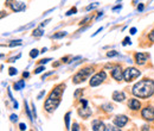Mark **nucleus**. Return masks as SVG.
Returning <instances> with one entry per match:
<instances>
[{
    "instance_id": "f257e3e1",
    "label": "nucleus",
    "mask_w": 154,
    "mask_h": 131,
    "mask_svg": "<svg viewBox=\"0 0 154 131\" xmlns=\"http://www.w3.org/2000/svg\"><path fill=\"white\" fill-rule=\"evenodd\" d=\"M132 93L141 99H147L154 94V81L151 79H143L133 86Z\"/></svg>"
},
{
    "instance_id": "f03ea898",
    "label": "nucleus",
    "mask_w": 154,
    "mask_h": 131,
    "mask_svg": "<svg viewBox=\"0 0 154 131\" xmlns=\"http://www.w3.org/2000/svg\"><path fill=\"white\" fill-rule=\"evenodd\" d=\"M91 73H93V68H91V67L83 68V69L79 70L77 74H75V76L72 77V82H74V84H81V82L85 81Z\"/></svg>"
},
{
    "instance_id": "7ed1b4c3",
    "label": "nucleus",
    "mask_w": 154,
    "mask_h": 131,
    "mask_svg": "<svg viewBox=\"0 0 154 131\" xmlns=\"http://www.w3.org/2000/svg\"><path fill=\"white\" fill-rule=\"evenodd\" d=\"M141 75V72L137 70L134 67H128L126 70H123V77L127 82H132L135 79H137Z\"/></svg>"
},
{
    "instance_id": "20e7f679",
    "label": "nucleus",
    "mask_w": 154,
    "mask_h": 131,
    "mask_svg": "<svg viewBox=\"0 0 154 131\" xmlns=\"http://www.w3.org/2000/svg\"><path fill=\"white\" fill-rule=\"evenodd\" d=\"M60 104V100H57V99H54V98H48L45 104H44V109L45 111L49 113H52L58 107V105Z\"/></svg>"
},
{
    "instance_id": "39448f33",
    "label": "nucleus",
    "mask_w": 154,
    "mask_h": 131,
    "mask_svg": "<svg viewBox=\"0 0 154 131\" xmlns=\"http://www.w3.org/2000/svg\"><path fill=\"white\" fill-rule=\"evenodd\" d=\"M106 77H107L106 72H100V73L95 74L94 76H91V79H90V81H89V85H90L91 87H96V86L101 85V84L106 80Z\"/></svg>"
},
{
    "instance_id": "423d86ee",
    "label": "nucleus",
    "mask_w": 154,
    "mask_h": 131,
    "mask_svg": "<svg viewBox=\"0 0 154 131\" xmlns=\"http://www.w3.org/2000/svg\"><path fill=\"white\" fill-rule=\"evenodd\" d=\"M141 117L147 120V122H153L154 120V107L153 106H146L141 111Z\"/></svg>"
},
{
    "instance_id": "0eeeda50",
    "label": "nucleus",
    "mask_w": 154,
    "mask_h": 131,
    "mask_svg": "<svg viewBox=\"0 0 154 131\" xmlns=\"http://www.w3.org/2000/svg\"><path fill=\"white\" fill-rule=\"evenodd\" d=\"M112 76L115 79L116 81H122L123 77V72L121 69V66H114L112 68Z\"/></svg>"
},
{
    "instance_id": "6e6552de",
    "label": "nucleus",
    "mask_w": 154,
    "mask_h": 131,
    "mask_svg": "<svg viewBox=\"0 0 154 131\" xmlns=\"http://www.w3.org/2000/svg\"><path fill=\"white\" fill-rule=\"evenodd\" d=\"M127 123H128V117L127 116L121 114V116H116L114 118V124L119 128H123Z\"/></svg>"
},
{
    "instance_id": "1a4fd4ad",
    "label": "nucleus",
    "mask_w": 154,
    "mask_h": 131,
    "mask_svg": "<svg viewBox=\"0 0 154 131\" xmlns=\"http://www.w3.org/2000/svg\"><path fill=\"white\" fill-rule=\"evenodd\" d=\"M10 7H11V10H12L13 12H21V11H25V10H26L25 4L21 2V1H13Z\"/></svg>"
},
{
    "instance_id": "9d476101",
    "label": "nucleus",
    "mask_w": 154,
    "mask_h": 131,
    "mask_svg": "<svg viewBox=\"0 0 154 131\" xmlns=\"http://www.w3.org/2000/svg\"><path fill=\"white\" fill-rule=\"evenodd\" d=\"M134 57H135L136 63H137L139 66H142V64H145V63H146L147 57H148V54H143V53H136V54L134 55Z\"/></svg>"
},
{
    "instance_id": "9b49d317",
    "label": "nucleus",
    "mask_w": 154,
    "mask_h": 131,
    "mask_svg": "<svg viewBox=\"0 0 154 131\" xmlns=\"http://www.w3.org/2000/svg\"><path fill=\"white\" fill-rule=\"evenodd\" d=\"M78 114L82 117V118H89L90 116H91V110L88 107V106H83V107H81L79 110H78Z\"/></svg>"
},
{
    "instance_id": "f8f14e48",
    "label": "nucleus",
    "mask_w": 154,
    "mask_h": 131,
    "mask_svg": "<svg viewBox=\"0 0 154 131\" xmlns=\"http://www.w3.org/2000/svg\"><path fill=\"white\" fill-rule=\"evenodd\" d=\"M93 130L95 131H104L106 130V125L100 120V119H95L93 122Z\"/></svg>"
},
{
    "instance_id": "ddd939ff",
    "label": "nucleus",
    "mask_w": 154,
    "mask_h": 131,
    "mask_svg": "<svg viewBox=\"0 0 154 131\" xmlns=\"http://www.w3.org/2000/svg\"><path fill=\"white\" fill-rule=\"evenodd\" d=\"M128 106H129V109H131V110H133V111H137V110L141 107V104H140V101H139L137 99H131V100H129V103H128Z\"/></svg>"
},
{
    "instance_id": "4468645a",
    "label": "nucleus",
    "mask_w": 154,
    "mask_h": 131,
    "mask_svg": "<svg viewBox=\"0 0 154 131\" xmlns=\"http://www.w3.org/2000/svg\"><path fill=\"white\" fill-rule=\"evenodd\" d=\"M126 99V95L123 92H120V91H115L114 93H113V100H115L117 103H121V101H123Z\"/></svg>"
},
{
    "instance_id": "2eb2a0df",
    "label": "nucleus",
    "mask_w": 154,
    "mask_h": 131,
    "mask_svg": "<svg viewBox=\"0 0 154 131\" xmlns=\"http://www.w3.org/2000/svg\"><path fill=\"white\" fill-rule=\"evenodd\" d=\"M43 34H44V30H43L42 26H40V28H38V29L33 30L32 36H33V37H40V36H43Z\"/></svg>"
},
{
    "instance_id": "dca6fc26",
    "label": "nucleus",
    "mask_w": 154,
    "mask_h": 131,
    "mask_svg": "<svg viewBox=\"0 0 154 131\" xmlns=\"http://www.w3.org/2000/svg\"><path fill=\"white\" fill-rule=\"evenodd\" d=\"M23 87H25V80H20L17 84H14V90L16 91H20Z\"/></svg>"
},
{
    "instance_id": "f3484780",
    "label": "nucleus",
    "mask_w": 154,
    "mask_h": 131,
    "mask_svg": "<svg viewBox=\"0 0 154 131\" xmlns=\"http://www.w3.org/2000/svg\"><path fill=\"white\" fill-rule=\"evenodd\" d=\"M70 114H71L70 112H68L65 114V126H66L68 130L71 129V128H70Z\"/></svg>"
},
{
    "instance_id": "a211bd4d",
    "label": "nucleus",
    "mask_w": 154,
    "mask_h": 131,
    "mask_svg": "<svg viewBox=\"0 0 154 131\" xmlns=\"http://www.w3.org/2000/svg\"><path fill=\"white\" fill-rule=\"evenodd\" d=\"M101 109H102V110H104V111H107V112H112L114 107H113V105L106 104V105H102V106H101Z\"/></svg>"
},
{
    "instance_id": "6ab92c4d",
    "label": "nucleus",
    "mask_w": 154,
    "mask_h": 131,
    "mask_svg": "<svg viewBox=\"0 0 154 131\" xmlns=\"http://www.w3.org/2000/svg\"><path fill=\"white\" fill-rule=\"evenodd\" d=\"M64 36H66V32H65V31H60V32H58V34H55L52 37L55 38V39H57V38H62V37H64Z\"/></svg>"
},
{
    "instance_id": "aec40b11",
    "label": "nucleus",
    "mask_w": 154,
    "mask_h": 131,
    "mask_svg": "<svg viewBox=\"0 0 154 131\" xmlns=\"http://www.w3.org/2000/svg\"><path fill=\"white\" fill-rule=\"evenodd\" d=\"M38 55H39V51L37 49H32L31 53H30V57H31V58H36Z\"/></svg>"
},
{
    "instance_id": "412c9836",
    "label": "nucleus",
    "mask_w": 154,
    "mask_h": 131,
    "mask_svg": "<svg viewBox=\"0 0 154 131\" xmlns=\"http://www.w3.org/2000/svg\"><path fill=\"white\" fill-rule=\"evenodd\" d=\"M10 47H17V45H21V41L20 39H17V41H12L10 44Z\"/></svg>"
},
{
    "instance_id": "4be33fe9",
    "label": "nucleus",
    "mask_w": 154,
    "mask_h": 131,
    "mask_svg": "<svg viewBox=\"0 0 154 131\" xmlns=\"http://www.w3.org/2000/svg\"><path fill=\"white\" fill-rule=\"evenodd\" d=\"M119 55V53L115 51V50H112V51H108L107 53V56L108 57H114V56H117Z\"/></svg>"
},
{
    "instance_id": "5701e85b",
    "label": "nucleus",
    "mask_w": 154,
    "mask_h": 131,
    "mask_svg": "<svg viewBox=\"0 0 154 131\" xmlns=\"http://www.w3.org/2000/svg\"><path fill=\"white\" fill-rule=\"evenodd\" d=\"M121 129V128H115V126H112V125H108V126H106V131H109V130H112V131H119Z\"/></svg>"
},
{
    "instance_id": "b1692460",
    "label": "nucleus",
    "mask_w": 154,
    "mask_h": 131,
    "mask_svg": "<svg viewBox=\"0 0 154 131\" xmlns=\"http://www.w3.org/2000/svg\"><path fill=\"white\" fill-rule=\"evenodd\" d=\"M76 12H77V8H76V7H72L70 11H68V12H66V16H71V15H75Z\"/></svg>"
},
{
    "instance_id": "393cba45",
    "label": "nucleus",
    "mask_w": 154,
    "mask_h": 131,
    "mask_svg": "<svg viewBox=\"0 0 154 131\" xmlns=\"http://www.w3.org/2000/svg\"><path fill=\"white\" fill-rule=\"evenodd\" d=\"M25 109H26V113H27V116H29V118L32 120L33 118H32V116H31V113H30V109H29V106H27V103L25 101Z\"/></svg>"
},
{
    "instance_id": "a878e982",
    "label": "nucleus",
    "mask_w": 154,
    "mask_h": 131,
    "mask_svg": "<svg viewBox=\"0 0 154 131\" xmlns=\"http://www.w3.org/2000/svg\"><path fill=\"white\" fill-rule=\"evenodd\" d=\"M8 74L11 75V76H12V75H16L17 74V69H16V68H13V67H11V68L8 69Z\"/></svg>"
},
{
    "instance_id": "bb28decb",
    "label": "nucleus",
    "mask_w": 154,
    "mask_h": 131,
    "mask_svg": "<svg viewBox=\"0 0 154 131\" xmlns=\"http://www.w3.org/2000/svg\"><path fill=\"white\" fill-rule=\"evenodd\" d=\"M89 20H91V17H90V16H88V17H85L83 20H81V23H79V24H81V25H83V24H85V23H87V21H89Z\"/></svg>"
},
{
    "instance_id": "cd10ccee",
    "label": "nucleus",
    "mask_w": 154,
    "mask_h": 131,
    "mask_svg": "<svg viewBox=\"0 0 154 131\" xmlns=\"http://www.w3.org/2000/svg\"><path fill=\"white\" fill-rule=\"evenodd\" d=\"M43 70H45V68H44L43 66H42V67H38V68L35 70V74H39V73H42Z\"/></svg>"
},
{
    "instance_id": "c85d7f7f",
    "label": "nucleus",
    "mask_w": 154,
    "mask_h": 131,
    "mask_svg": "<svg viewBox=\"0 0 154 131\" xmlns=\"http://www.w3.org/2000/svg\"><path fill=\"white\" fill-rule=\"evenodd\" d=\"M128 43L131 44V39H129V37H126V38H125V39H123V42H122V44H123V45H127Z\"/></svg>"
},
{
    "instance_id": "c756f323",
    "label": "nucleus",
    "mask_w": 154,
    "mask_h": 131,
    "mask_svg": "<svg viewBox=\"0 0 154 131\" xmlns=\"http://www.w3.org/2000/svg\"><path fill=\"white\" fill-rule=\"evenodd\" d=\"M49 61H51V60H50V58H43V60H40L39 63H40V64H45V63H48Z\"/></svg>"
},
{
    "instance_id": "7c9ffc66",
    "label": "nucleus",
    "mask_w": 154,
    "mask_h": 131,
    "mask_svg": "<svg viewBox=\"0 0 154 131\" xmlns=\"http://www.w3.org/2000/svg\"><path fill=\"white\" fill-rule=\"evenodd\" d=\"M82 92H83L82 90H77L76 92H75V94H74V97H75V98H78V97H79V94L82 93Z\"/></svg>"
},
{
    "instance_id": "2f4dec72",
    "label": "nucleus",
    "mask_w": 154,
    "mask_h": 131,
    "mask_svg": "<svg viewBox=\"0 0 154 131\" xmlns=\"http://www.w3.org/2000/svg\"><path fill=\"white\" fill-rule=\"evenodd\" d=\"M79 101H81V104H83V106H87V105H88V101H87L85 99H82V98H81Z\"/></svg>"
},
{
    "instance_id": "473e14b6",
    "label": "nucleus",
    "mask_w": 154,
    "mask_h": 131,
    "mask_svg": "<svg viewBox=\"0 0 154 131\" xmlns=\"http://www.w3.org/2000/svg\"><path fill=\"white\" fill-rule=\"evenodd\" d=\"M11 120H12V122H17V120H18V117H17L16 114H11Z\"/></svg>"
},
{
    "instance_id": "72a5a7b5",
    "label": "nucleus",
    "mask_w": 154,
    "mask_h": 131,
    "mask_svg": "<svg viewBox=\"0 0 154 131\" xmlns=\"http://www.w3.org/2000/svg\"><path fill=\"white\" fill-rule=\"evenodd\" d=\"M98 6V4H94V5H89L88 7H87V10H91V8H95V7H97Z\"/></svg>"
},
{
    "instance_id": "f704fd0d",
    "label": "nucleus",
    "mask_w": 154,
    "mask_h": 131,
    "mask_svg": "<svg viewBox=\"0 0 154 131\" xmlns=\"http://www.w3.org/2000/svg\"><path fill=\"white\" fill-rule=\"evenodd\" d=\"M72 130H79V126H78L77 123H74V124H72Z\"/></svg>"
},
{
    "instance_id": "c9c22d12",
    "label": "nucleus",
    "mask_w": 154,
    "mask_h": 131,
    "mask_svg": "<svg viewBox=\"0 0 154 131\" xmlns=\"http://www.w3.org/2000/svg\"><path fill=\"white\" fill-rule=\"evenodd\" d=\"M148 38H149V39H151L152 42H154V30L152 31V32H151V34H149V36H148Z\"/></svg>"
},
{
    "instance_id": "e433bc0d",
    "label": "nucleus",
    "mask_w": 154,
    "mask_h": 131,
    "mask_svg": "<svg viewBox=\"0 0 154 131\" xmlns=\"http://www.w3.org/2000/svg\"><path fill=\"white\" fill-rule=\"evenodd\" d=\"M19 129L20 130H26V125L21 123V124H19Z\"/></svg>"
},
{
    "instance_id": "4c0bfd02",
    "label": "nucleus",
    "mask_w": 154,
    "mask_h": 131,
    "mask_svg": "<svg viewBox=\"0 0 154 131\" xmlns=\"http://www.w3.org/2000/svg\"><path fill=\"white\" fill-rule=\"evenodd\" d=\"M51 74H54V72H50V73H46L45 75H43V77H42V80H44L45 77H48V76H50Z\"/></svg>"
},
{
    "instance_id": "58836bf2",
    "label": "nucleus",
    "mask_w": 154,
    "mask_h": 131,
    "mask_svg": "<svg viewBox=\"0 0 154 131\" xmlns=\"http://www.w3.org/2000/svg\"><path fill=\"white\" fill-rule=\"evenodd\" d=\"M12 2H13L12 0H6V1H5V5H6V6H11Z\"/></svg>"
},
{
    "instance_id": "ea45409f",
    "label": "nucleus",
    "mask_w": 154,
    "mask_h": 131,
    "mask_svg": "<svg viewBox=\"0 0 154 131\" xmlns=\"http://www.w3.org/2000/svg\"><path fill=\"white\" fill-rule=\"evenodd\" d=\"M32 112H33V117L36 118V107H35V104L32 105Z\"/></svg>"
},
{
    "instance_id": "a19ab883",
    "label": "nucleus",
    "mask_w": 154,
    "mask_h": 131,
    "mask_svg": "<svg viewBox=\"0 0 154 131\" xmlns=\"http://www.w3.org/2000/svg\"><path fill=\"white\" fill-rule=\"evenodd\" d=\"M137 10H139V11H142V10H143V4H140V5L137 6Z\"/></svg>"
},
{
    "instance_id": "79ce46f5",
    "label": "nucleus",
    "mask_w": 154,
    "mask_h": 131,
    "mask_svg": "<svg viewBox=\"0 0 154 131\" xmlns=\"http://www.w3.org/2000/svg\"><path fill=\"white\" fill-rule=\"evenodd\" d=\"M131 34H132V35H135V34H136V29H135V28H132V29H131Z\"/></svg>"
},
{
    "instance_id": "37998d69",
    "label": "nucleus",
    "mask_w": 154,
    "mask_h": 131,
    "mask_svg": "<svg viewBox=\"0 0 154 131\" xmlns=\"http://www.w3.org/2000/svg\"><path fill=\"white\" fill-rule=\"evenodd\" d=\"M29 73H27V72H24V73H23V77H29Z\"/></svg>"
},
{
    "instance_id": "c03bdc74",
    "label": "nucleus",
    "mask_w": 154,
    "mask_h": 131,
    "mask_svg": "<svg viewBox=\"0 0 154 131\" xmlns=\"http://www.w3.org/2000/svg\"><path fill=\"white\" fill-rule=\"evenodd\" d=\"M44 94H45V91H43V92H40V94H39V95H38V98H37V99H40V98H42V97H43Z\"/></svg>"
},
{
    "instance_id": "a18cd8bd",
    "label": "nucleus",
    "mask_w": 154,
    "mask_h": 131,
    "mask_svg": "<svg viewBox=\"0 0 154 131\" xmlns=\"http://www.w3.org/2000/svg\"><path fill=\"white\" fill-rule=\"evenodd\" d=\"M62 62L66 63V62H68V57H64V58H62Z\"/></svg>"
},
{
    "instance_id": "49530a36",
    "label": "nucleus",
    "mask_w": 154,
    "mask_h": 131,
    "mask_svg": "<svg viewBox=\"0 0 154 131\" xmlns=\"http://www.w3.org/2000/svg\"><path fill=\"white\" fill-rule=\"evenodd\" d=\"M142 130H149V126L145 125V126H142Z\"/></svg>"
},
{
    "instance_id": "de8ad7c7",
    "label": "nucleus",
    "mask_w": 154,
    "mask_h": 131,
    "mask_svg": "<svg viewBox=\"0 0 154 131\" xmlns=\"http://www.w3.org/2000/svg\"><path fill=\"white\" fill-rule=\"evenodd\" d=\"M119 8H121V5H117V6H115V7H114V8H113V10H114V11H115V10H119Z\"/></svg>"
},
{
    "instance_id": "09e8293b",
    "label": "nucleus",
    "mask_w": 154,
    "mask_h": 131,
    "mask_svg": "<svg viewBox=\"0 0 154 131\" xmlns=\"http://www.w3.org/2000/svg\"><path fill=\"white\" fill-rule=\"evenodd\" d=\"M46 50H48V49H46V48H43V50H42V51H40V53H45V51H46Z\"/></svg>"
},
{
    "instance_id": "8fccbe9b",
    "label": "nucleus",
    "mask_w": 154,
    "mask_h": 131,
    "mask_svg": "<svg viewBox=\"0 0 154 131\" xmlns=\"http://www.w3.org/2000/svg\"><path fill=\"white\" fill-rule=\"evenodd\" d=\"M58 66H59V62H56V63L54 64V67H58Z\"/></svg>"
}]
</instances>
